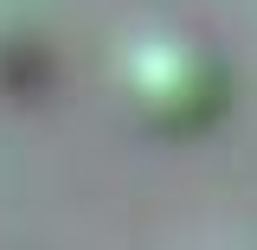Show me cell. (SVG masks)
Masks as SVG:
<instances>
[{"label":"cell","mask_w":257,"mask_h":250,"mask_svg":"<svg viewBox=\"0 0 257 250\" xmlns=\"http://www.w3.org/2000/svg\"><path fill=\"white\" fill-rule=\"evenodd\" d=\"M116 84H122L128 109L148 128L167 135H193L225 109V71L206 45H193L180 32H148L135 39L116 64Z\"/></svg>","instance_id":"6da1fadb"}]
</instances>
